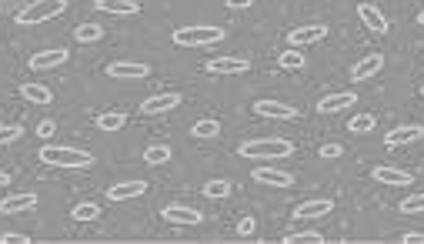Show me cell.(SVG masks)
<instances>
[{"mask_svg": "<svg viewBox=\"0 0 424 244\" xmlns=\"http://www.w3.org/2000/svg\"><path fill=\"white\" fill-rule=\"evenodd\" d=\"M254 111L261 114V117H274V121H294V117H297V107L281 104V100H258Z\"/></svg>", "mask_w": 424, "mask_h": 244, "instance_id": "obj_8", "label": "cell"}, {"mask_svg": "<svg viewBox=\"0 0 424 244\" xmlns=\"http://www.w3.org/2000/svg\"><path fill=\"white\" fill-rule=\"evenodd\" d=\"M254 228H258V224H254V218H240V221H238V234H240V238L254 234Z\"/></svg>", "mask_w": 424, "mask_h": 244, "instance_id": "obj_34", "label": "cell"}, {"mask_svg": "<svg viewBox=\"0 0 424 244\" xmlns=\"http://www.w3.org/2000/svg\"><path fill=\"white\" fill-rule=\"evenodd\" d=\"M250 178L258 181V184H271V188H291L294 184L291 171H277V167H254Z\"/></svg>", "mask_w": 424, "mask_h": 244, "instance_id": "obj_9", "label": "cell"}, {"mask_svg": "<svg viewBox=\"0 0 424 244\" xmlns=\"http://www.w3.org/2000/svg\"><path fill=\"white\" fill-rule=\"evenodd\" d=\"M94 7L104 14H117V17H134V14L141 11L137 0H94Z\"/></svg>", "mask_w": 424, "mask_h": 244, "instance_id": "obj_18", "label": "cell"}, {"mask_svg": "<svg viewBox=\"0 0 424 244\" xmlns=\"http://www.w3.org/2000/svg\"><path fill=\"white\" fill-rule=\"evenodd\" d=\"M424 134L421 124H401V127H394L388 137H384V144L388 147H401V144H411V141H418Z\"/></svg>", "mask_w": 424, "mask_h": 244, "instance_id": "obj_16", "label": "cell"}, {"mask_svg": "<svg viewBox=\"0 0 424 244\" xmlns=\"http://www.w3.org/2000/svg\"><path fill=\"white\" fill-rule=\"evenodd\" d=\"M41 161L51 167H90L94 157L80 147H57V144H47L41 147Z\"/></svg>", "mask_w": 424, "mask_h": 244, "instance_id": "obj_2", "label": "cell"}, {"mask_svg": "<svg viewBox=\"0 0 424 244\" xmlns=\"http://www.w3.org/2000/svg\"><path fill=\"white\" fill-rule=\"evenodd\" d=\"M371 174H374V181H381V184H391V188H408V184L414 181L408 171H398V167H374Z\"/></svg>", "mask_w": 424, "mask_h": 244, "instance_id": "obj_20", "label": "cell"}, {"mask_svg": "<svg viewBox=\"0 0 424 244\" xmlns=\"http://www.w3.org/2000/svg\"><path fill=\"white\" fill-rule=\"evenodd\" d=\"M374 124H378V121H374V114H358V117L348 124V131L351 134H371V131H374Z\"/></svg>", "mask_w": 424, "mask_h": 244, "instance_id": "obj_29", "label": "cell"}, {"mask_svg": "<svg viewBox=\"0 0 424 244\" xmlns=\"http://www.w3.org/2000/svg\"><path fill=\"white\" fill-rule=\"evenodd\" d=\"M277 64L284 67V70H301V67L307 64V57L297 51V47H291V51H284L281 57H277Z\"/></svg>", "mask_w": 424, "mask_h": 244, "instance_id": "obj_24", "label": "cell"}, {"mask_svg": "<svg viewBox=\"0 0 424 244\" xmlns=\"http://www.w3.org/2000/svg\"><path fill=\"white\" fill-rule=\"evenodd\" d=\"M21 97L31 100V104H51V100H54V90L44 87V84H33V80H27V84H21Z\"/></svg>", "mask_w": 424, "mask_h": 244, "instance_id": "obj_22", "label": "cell"}, {"mask_svg": "<svg viewBox=\"0 0 424 244\" xmlns=\"http://www.w3.org/2000/svg\"><path fill=\"white\" fill-rule=\"evenodd\" d=\"M67 60L64 47H54V51H41V54L31 57V70H51V67H60Z\"/></svg>", "mask_w": 424, "mask_h": 244, "instance_id": "obj_19", "label": "cell"}, {"mask_svg": "<svg viewBox=\"0 0 424 244\" xmlns=\"http://www.w3.org/2000/svg\"><path fill=\"white\" fill-rule=\"evenodd\" d=\"M358 17H361V23L368 27V31H374V33H388V17L374 7V4H358Z\"/></svg>", "mask_w": 424, "mask_h": 244, "instance_id": "obj_15", "label": "cell"}, {"mask_svg": "<svg viewBox=\"0 0 424 244\" xmlns=\"http://www.w3.org/2000/svg\"><path fill=\"white\" fill-rule=\"evenodd\" d=\"M334 211V201L331 198H317V201H304V204H297L294 208V218H301V221H314V218H324V214Z\"/></svg>", "mask_w": 424, "mask_h": 244, "instance_id": "obj_10", "label": "cell"}, {"mask_svg": "<svg viewBox=\"0 0 424 244\" xmlns=\"http://www.w3.org/2000/svg\"><path fill=\"white\" fill-rule=\"evenodd\" d=\"M54 127H57L54 121H41V124H37V137H51V134H54Z\"/></svg>", "mask_w": 424, "mask_h": 244, "instance_id": "obj_37", "label": "cell"}, {"mask_svg": "<svg viewBox=\"0 0 424 244\" xmlns=\"http://www.w3.org/2000/svg\"><path fill=\"white\" fill-rule=\"evenodd\" d=\"M401 214H424V194H411L401 201Z\"/></svg>", "mask_w": 424, "mask_h": 244, "instance_id": "obj_32", "label": "cell"}, {"mask_svg": "<svg viewBox=\"0 0 424 244\" xmlns=\"http://www.w3.org/2000/svg\"><path fill=\"white\" fill-rule=\"evenodd\" d=\"M37 208V194H11V198L0 201V214H21Z\"/></svg>", "mask_w": 424, "mask_h": 244, "instance_id": "obj_17", "label": "cell"}, {"mask_svg": "<svg viewBox=\"0 0 424 244\" xmlns=\"http://www.w3.org/2000/svg\"><path fill=\"white\" fill-rule=\"evenodd\" d=\"M161 214H164V221H171V224H187V228H194V224L204 221V214L194 211V208H184V204H167Z\"/></svg>", "mask_w": 424, "mask_h": 244, "instance_id": "obj_11", "label": "cell"}, {"mask_svg": "<svg viewBox=\"0 0 424 244\" xmlns=\"http://www.w3.org/2000/svg\"><path fill=\"white\" fill-rule=\"evenodd\" d=\"M7 184H11V174H7V171H0V188H7Z\"/></svg>", "mask_w": 424, "mask_h": 244, "instance_id": "obj_40", "label": "cell"}, {"mask_svg": "<svg viewBox=\"0 0 424 244\" xmlns=\"http://www.w3.org/2000/svg\"><path fill=\"white\" fill-rule=\"evenodd\" d=\"M401 241L404 244H424V231H408V234H401Z\"/></svg>", "mask_w": 424, "mask_h": 244, "instance_id": "obj_38", "label": "cell"}, {"mask_svg": "<svg viewBox=\"0 0 424 244\" xmlns=\"http://www.w3.org/2000/svg\"><path fill=\"white\" fill-rule=\"evenodd\" d=\"M354 104H358V97L351 90H337V94H327V97L317 100V114H337L344 107H354Z\"/></svg>", "mask_w": 424, "mask_h": 244, "instance_id": "obj_12", "label": "cell"}, {"mask_svg": "<svg viewBox=\"0 0 424 244\" xmlns=\"http://www.w3.org/2000/svg\"><path fill=\"white\" fill-rule=\"evenodd\" d=\"M254 0H228V7L230 11H244V7H250Z\"/></svg>", "mask_w": 424, "mask_h": 244, "instance_id": "obj_39", "label": "cell"}, {"mask_svg": "<svg viewBox=\"0 0 424 244\" xmlns=\"http://www.w3.org/2000/svg\"><path fill=\"white\" fill-rule=\"evenodd\" d=\"M74 37L80 41V44H94V41L104 37V27H97V23H80V27L74 31Z\"/></svg>", "mask_w": 424, "mask_h": 244, "instance_id": "obj_27", "label": "cell"}, {"mask_svg": "<svg viewBox=\"0 0 424 244\" xmlns=\"http://www.w3.org/2000/svg\"><path fill=\"white\" fill-rule=\"evenodd\" d=\"M0 241H4V244H27L31 238H27V234H14V231H7V234H0Z\"/></svg>", "mask_w": 424, "mask_h": 244, "instance_id": "obj_35", "label": "cell"}, {"mask_svg": "<svg viewBox=\"0 0 424 244\" xmlns=\"http://www.w3.org/2000/svg\"><path fill=\"white\" fill-rule=\"evenodd\" d=\"M124 124H127V117H124V114H117V111H107V114H97V127L100 131H120V127H124Z\"/></svg>", "mask_w": 424, "mask_h": 244, "instance_id": "obj_25", "label": "cell"}, {"mask_svg": "<svg viewBox=\"0 0 424 244\" xmlns=\"http://www.w3.org/2000/svg\"><path fill=\"white\" fill-rule=\"evenodd\" d=\"M191 134H194V137H218L221 134V121H214V117H204V121H197L194 127H191Z\"/></svg>", "mask_w": 424, "mask_h": 244, "instance_id": "obj_26", "label": "cell"}, {"mask_svg": "<svg viewBox=\"0 0 424 244\" xmlns=\"http://www.w3.org/2000/svg\"><path fill=\"white\" fill-rule=\"evenodd\" d=\"M327 37V27L324 23H311V27H294L291 33H287V41H291V47H311L317 44V41H324Z\"/></svg>", "mask_w": 424, "mask_h": 244, "instance_id": "obj_7", "label": "cell"}, {"mask_svg": "<svg viewBox=\"0 0 424 244\" xmlns=\"http://www.w3.org/2000/svg\"><path fill=\"white\" fill-rule=\"evenodd\" d=\"M144 191H147V184H144V181H124V184H114V188H107V198L110 201H131V198H141Z\"/></svg>", "mask_w": 424, "mask_h": 244, "instance_id": "obj_21", "label": "cell"}, {"mask_svg": "<svg viewBox=\"0 0 424 244\" xmlns=\"http://www.w3.org/2000/svg\"><path fill=\"white\" fill-rule=\"evenodd\" d=\"M381 67H384V54H364L351 67V80H371L374 74H381Z\"/></svg>", "mask_w": 424, "mask_h": 244, "instance_id": "obj_14", "label": "cell"}, {"mask_svg": "<svg viewBox=\"0 0 424 244\" xmlns=\"http://www.w3.org/2000/svg\"><path fill=\"white\" fill-rule=\"evenodd\" d=\"M21 134H23L21 124H0V144H14Z\"/></svg>", "mask_w": 424, "mask_h": 244, "instance_id": "obj_33", "label": "cell"}, {"mask_svg": "<svg viewBox=\"0 0 424 244\" xmlns=\"http://www.w3.org/2000/svg\"><path fill=\"white\" fill-rule=\"evenodd\" d=\"M421 94H424V87H421Z\"/></svg>", "mask_w": 424, "mask_h": 244, "instance_id": "obj_42", "label": "cell"}, {"mask_svg": "<svg viewBox=\"0 0 424 244\" xmlns=\"http://www.w3.org/2000/svg\"><path fill=\"white\" fill-rule=\"evenodd\" d=\"M147 74H151V67L137 64V60H114L107 67V78H114V80H144Z\"/></svg>", "mask_w": 424, "mask_h": 244, "instance_id": "obj_5", "label": "cell"}, {"mask_svg": "<svg viewBox=\"0 0 424 244\" xmlns=\"http://www.w3.org/2000/svg\"><path fill=\"white\" fill-rule=\"evenodd\" d=\"M341 154H344V147L341 144H324L321 147V157H327V161H331V157H341Z\"/></svg>", "mask_w": 424, "mask_h": 244, "instance_id": "obj_36", "label": "cell"}, {"mask_svg": "<svg viewBox=\"0 0 424 244\" xmlns=\"http://www.w3.org/2000/svg\"><path fill=\"white\" fill-rule=\"evenodd\" d=\"M238 154L250 157V161H277V157H291L294 144L284 137H261V141H244L238 147Z\"/></svg>", "mask_w": 424, "mask_h": 244, "instance_id": "obj_1", "label": "cell"}, {"mask_svg": "<svg viewBox=\"0 0 424 244\" xmlns=\"http://www.w3.org/2000/svg\"><path fill=\"white\" fill-rule=\"evenodd\" d=\"M418 23H421V27H424V11H421V14H418Z\"/></svg>", "mask_w": 424, "mask_h": 244, "instance_id": "obj_41", "label": "cell"}, {"mask_svg": "<svg viewBox=\"0 0 424 244\" xmlns=\"http://www.w3.org/2000/svg\"><path fill=\"white\" fill-rule=\"evenodd\" d=\"M224 41V27H177L174 44L177 47H211Z\"/></svg>", "mask_w": 424, "mask_h": 244, "instance_id": "obj_4", "label": "cell"}, {"mask_svg": "<svg viewBox=\"0 0 424 244\" xmlns=\"http://www.w3.org/2000/svg\"><path fill=\"white\" fill-rule=\"evenodd\" d=\"M97 214H100L97 204H90V201H84V204H77L74 211H70V218H74V221H94Z\"/></svg>", "mask_w": 424, "mask_h": 244, "instance_id": "obj_30", "label": "cell"}, {"mask_svg": "<svg viewBox=\"0 0 424 244\" xmlns=\"http://www.w3.org/2000/svg\"><path fill=\"white\" fill-rule=\"evenodd\" d=\"M181 94L177 90H164V94H154V97H147L141 104V114H164V111H171V107H181Z\"/></svg>", "mask_w": 424, "mask_h": 244, "instance_id": "obj_6", "label": "cell"}, {"mask_svg": "<svg viewBox=\"0 0 424 244\" xmlns=\"http://www.w3.org/2000/svg\"><path fill=\"white\" fill-rule=\"evenodd\" d=\"M144 161H147L151 167L167 164V161H171V147H167V144H151L147 151H144Z\"/></svg>", "mask_w": 424, "mask_h": 244, "instance_id": "obj_23", "label": "cell"}, {"mask_svg": "<svg viewBox=\"0 0 424 244\" xmlns=\"http://www.w3.org/2000/svg\"><path fill=\"white\" fill-rule=\"evenodd\" d=\"M284 244H324V234L317 231H301V234H287Z\"/></svg>", "mask_w": 424, "mask_h": 244, "instance_id": "obj_31", "label": "cell"}, {"mask_svg": "<svg viewBox=\"0 0 424 244\" xmlns=\"http://www.w3.org/2000/svg\"><path fill=\"white\" fill-rule=\"evenodd\" d=\"M230 188H234L230 181L214 178V181H207V184H204V194H207V198H214V201H221V198H228V194H230Z\"/></svg>", "mask_w": 424, "mask_h": 244, "instance_id": "obj_28", "label": "cell"}, {"mask_svg": "<svg viewBox=\"0 0 424 244\" xmlns=\"http://www.w3.org/2000/svg\"><path fill=\"white\" fill-rule=\"evenodd\" d=\"M67 11V0H33L27 4L21 14H17V23L21 27H33V23H44V21H54Z\"/></svg>", "mask_w": 424, "mask_h": 244, "instance_id": "obj_3", "label": "cell"}, {"mask_svg": "<svg viewBox=\"0 0 424 244\" xmlns=\"http://www.w3.org/2000/svg\"><path fill=\"white\" fill-rule=\"evenodd\" d=\"M250 64L244 57H214L207 60V74H248Z\"/></svg>", "mask_w": 424, "mask_h": 244, "instance_id": "obj_13", "label": "cell"}]
</instances>
